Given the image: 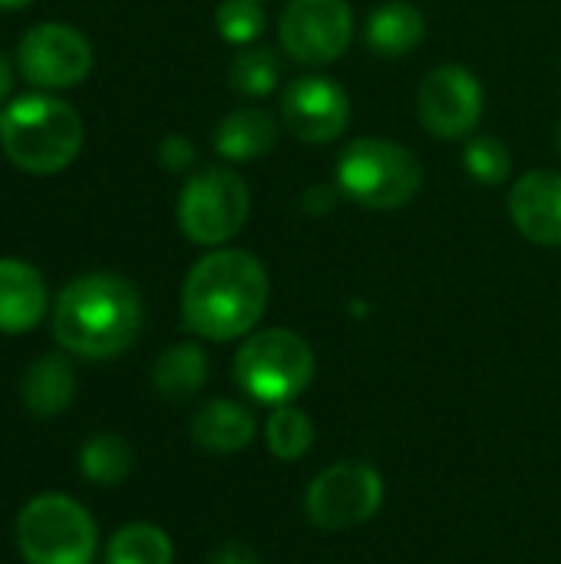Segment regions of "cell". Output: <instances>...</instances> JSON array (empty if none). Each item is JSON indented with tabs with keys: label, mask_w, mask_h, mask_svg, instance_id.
Returning a JSON list of instances; mask_svg holds the SVG:
<instances>
[{
	"label": "cell",
	"mask_w": 561,
	"mask_h": 564,
	"mask_svg": "<svg viewBox=\"0 0 561 564\" xmlns=\"http://www.w3.org/2000/svg\"><path fill=\"white\" fill-rule=\"evenodd\" d=\"M268 307V271L248 251H212L185 278L182 321L205 340L248 334Z\"/></svg>",
	"instance_id": "6da1fadb"
},
{
	"label": "cell",
	"mask_w": 561,
	"mask_h": 564,
	"mask_svg": "<svg viewBox=\"0 0 561 564\" xmlns=\"http://www.w3.org/2000/svg\"><path fill=\"white\" fill-rule=\"evenodd\" d=\"M142 330V297L116 274H83L69 281L53 307V337L83 360H109L136 344Z\"/></svg>",
	"instance_id": "7a4b0ae2"
},
{
	"label": "cell",
	"mask_w": 561,
	"mask_h": 564,
	"mask_svg": "<svg viewBox=\"0 0 561 564\" xmlns=\"http://www.w3.org/2000/svg\"><path fill=\"white\" fill-rule=\"evenodd\" d=\"M0 145L17 169L30 175H53L79 155L83 119L63 99L40 93L17 96L3 109Z\"/></svg>",
	"instance_id": "3957f363"
},
{
	"label": "cell",
	"mask_w": 561,
	"mask_h": 564,
	"mask_svg": "<svg viewBox=\"0 0 561 564\" xmlns=\"http://www.w3.org/2000/svg\"><path fill=\"white\" fill-rule=\"evenodd\" d=\"M13 539L26 564H93L99 529L76 499L46 492L23 506Z\"/></svg>",
	"instance_id": "277c9868"
},
{
	"label": "cell",
	"mask_w": 561,
	"mask_h": 564,
	"mask_svg": "<svg viewBox=\"0 0 561 564\" xmlns=\"http://www.w3.org/2000/svg\"><path fill=\"white\" fill-rule=\"evenodd\" d=\"M337 185L364 208L390 212L417 198L423 185L420 159L387 139H357L337 162Z\"/></svg>",
	"instance_id": "5b68a950"
},
{
	"label": "cell",
	"mask_w": 561,
	"mask_h": 564,
	"mask_svg": "<svg viewBox=\"0 0 561 564\" xmlns=\"http://www.w3.org/2000/svg\"><path fill=\"white\" fill-rule=\"evenodd\" d=\"M235 380L258 403H294L314 380V350L294 330H261L241 344Z\"/></svg>",
	"instance_id": "8992f818"
},
{
	"label": "cell",
	"mask_w": 561,
	"mask_h": 564,
	"mask_svg": "<svg viewBox=\"0 0 561 564\" xmlns=\"http://www.w3.org/2000/svg\"><path fill=\"white\" fill-rule=\"evenodd\" d=\"M248 185L238 172L212 165L192 175L179 195V228L195 245H222L248 221Z\"/></svg>",
	"instance_id": "52a82bcc"
},
{
	"label": "cell",
	"mask_w": 561,
	"mask_h": 564,
	"mask_svg": "<svg viewBox=\"0 0 561 564\" xmlns=\"http://www.w3.org/2000/svg\"><path fill=\"white\" fill-rule=\"evenodd\" d=\"M380 502H384V479L377 469L364 463H337L311 482L304 509L317 529L341 532L374 519Z\"/></svg>",
	"instance_id": "ba28073f"
},
{
	"label": "cell",
	"mask_w": 561,
	"mask_h": 564,
	"mask_svg": "<svg viewBox=\"0 0 561 564\" xmlns=\"http://www.w3.org/2000/svg\"><path fill=\"white\" fill-rule=\"evenodd\" d=\"M278 33L291 59L304 66H324L347 53L354 13L347 0H291L281 13Z\"/></svg>",
	"instance_id": "9c48e42d"
},
{
	"label": "cell",
	"mask_w": 561,
	"mask_h": 564,
	"mask_svg": "<svg viewBox=\"0 0 561 564\" xmlns=\"http://www.w3.org/2000/svg\"><path fill=\"white\" fill-rule=\"evenodd\" d=\"M17 63L26 83L43 89H66L89 76L93 46L79 30L66 23H40L23 33Z\"/></svg>",
	"instance_id": "30bf717a"
},
{
	"label": "cell",
	"mask_w": 561,
	"mask_h": 564,
	"mask_svg": "<svg viewBox=\"0 0 561 564\" xmlns=\"http://www.w3.org/2000/svg\"><path fill=\"white\" fill-rule=\"evenodd\" d=\"M417 106L420 122L436 139H463L483 119V86L466 66L446 63L423 79Z\"/></svg>",
	"instance_id": "8fae6325"
},
{
	"label": "cell",
	"mask_w": 561,
	"mask_h": 564,
	"mask_svg": "<svg viewBox=\"0 0 561 564\" xmlns=\"http://www.w3.org/2000/svg\"><path fill=\"white\" fill-rule=\"evenodd\" d=\"M281 116L298 139L334 142L350 122V99L327 76H298L281 96Z\"/></svg>",
	"instance_id": "7c38bea8"
},
{
	"label": "cell",
	"mask_w": 561,
	"mask_h": 564,
	"mask_svg": "<svg viewBox=\"0 0 561 564\" xmlns=\"http://www.w3.org/2000/svg\"><path fill=\"white\" fill-rule=\"evenodd\" d=\"M509 212L516 228L546 248L561 245V175L559 172H529L513 185Z\"/></svg>",
	"instance_id": "4fadbf2b"
},
{
	"label": "cell",
	"mask_w": 561,
	"mask_h": 564,
	"mask_svg": "<svg viewBox=\"0 0 561 564\" xmlns=\"http://www.w3.org/2000/svg\"><path fill=\"white\" fill-rule=\"evenodd\" d=\"M43 274L20 258H0V334H26L43 321Z\"/></svg>",
	"instance_id": "5bb4252c"
},
{
	"label": "cell",
	"mask_w": 561,
	"mask_h": 564,
	"mask_svg": "<svg viewBox=\"0 0 561 564\" xmlns=\"http://www.w3.org/2000/svg\"><path fill=\"white\" fill-rule=\"evenodd\" d=\"M76 393V377L66 357L60 354H43L36 357L20 383V400L30 410V416L36 420H53L60 416Z\"/></svg>",
	"instance_id": "9a60e30c"
},
{
	"label": "cell",
	"mask_w": 561,
	"mask_h": 564,
	"mask_svg": "<svg viewBox=\"0 0 561 564\" xmlns=\"http://www.w3.org/2000/svg\"><path fill=\"white\" fill-rule=\"evenodd\" d=\"M192 440L195 446H202L205 453H238L255 440V416L248 406L235 403V400H212L205 403L195 416H192Z\"/></svg>",
	"instance_id": "2e32d148"
},
{
	"label": "cell",
	"mask_w": 561,
	"mask_h": 564,
	"mask_svg": "<svg viewBox=\"0 0 561 564\" xmlns=\"http://www.w3.org/2000/svg\"><path fill=\"white\" fill-rule=\"evenodd\" d=\"M274 139H278L274 116L265 112V109H258V106H245V109L228 112L218 122L215 149L228 162H251V159H261L265 152H271L274 149Z\"/></svg>",
	"instance_id": "e0dca14e"
},
{
	"label": "cell",
	"mask_w": 561,
	"mask_h": 564,
	"mask_svg": "<svg viewBox=\"0 0 561 564\" xmlns=\"http://www.w3.org/2000/svg\"><path fill=\"white\" fill-rule=\"evenodd\" d=\"M427 33L423 13L407 0L380 3L367 20V43L380 56H407L420 46Z\"/></svg>",
	"instance_id": "ac0fdd59"
},
{
	"label": "cell",
	"mask_w": 561,
	"mask_h": 564,
	"mask_svg": "<svg viewBox=\"0 0 561 564\" xmlns=\"http://www.w3.org/2000/svg\"><path fill=\"white\" fill-rule=\"evenodd\" d=\"M205 377H208V360H205V350L195 344L169 347L152 367V387L169 403L192 400L205 387Z\"/></svg>",
	"instance_id": "d6986e66"
},
{
	"label": "cell",
	"mask_w": 561,
	"mask_h": 564,
	"mask_svg": "<svg viewBox=\"0 0 561 564\" xmlns=\"http://www.w3.org/2000/svg\"><path fill=\"white\" fill-rule=\"evenodd\" d=\"M79 469L96 486H119L132 473V446L119 433H93L79 449Z\"/></svg>",
	"instance_id": "ffe728a7"
},
{
	"label": "cell",
	"mask_w": 561,
	"mask_h": 564,
	"mask_svg": "<svg viewBox=\"0 0 561 564\" xmlns=\"http://www.w3.org/2000/svg\"><path fill=\"white\" fill-rule=\"evenodd\" d=\"M175 552L162 529L136 522L112 535L106 549V564H172Z\"/></svg>",
	"instance_id": "44dd1931"
},
{
	"label": "cell",
	"mask_w": 561,
	"mask_h": 564,
	"mask_svg": "<svg viewBox=\"0 0 561 564\" xmlns=\"http://www.w3.org/2000/svg\"><path fill=\"white\" fill-rule=\"evenodd\" d=\"M265 440H268V449L284 459V463H294L301 459L311 446H314V423L304 410H298L294 403H281L274 406V413L268 416V426H265Z\"/></svg>",
	"instance_id": "7402d4cb"
},
{
	"label": "cell",
	"mask_w": 561,
	"mask_h": 564,
	"mask_svg": "<svg viewBox=\"0 0 561 564\" xmlns=\"http://www.w3.org/2000/svg\"><path fill=\"white\" fill-rule=\"evenodd\" d=\"M281 63L271 50H245L231 59V86L245 96H265L278 86Z\"/></svg>",
	"instance_id": "603a6c76"
},
{
	"label": "cell",
	"mask_w": 561,
	"mask_h": 564,
	"mask_svg": "<svg viewBox=\"0 0 561 564\" xmlns=\"http://www.w3.org/2000/svg\"><path fill=\"white\" fill-rule=\"evenodd\" d=\"M215 23L228 43H251L265 30L261 0H222L215 10Z\"/></svg>",
	"instance_id": "cb8c5ba5"
},
{
	"label": "cell",
	"mask_w": 561,
	"mask_h": 564,
	"mask_svg": "<svg viewBox=\"0 0 561 564\" xmlns=\"http://www.w3.org/2000/svg\"><path fill=\"white\" fill-rule=\"evenodd\" d=\"M509 149L493 135H476L466 145V169L483 185H499L509 175Z\"/></svg>",
	"instance_id": "d4e9b609"
},
{
	"label": "cell",
	"mask_w": 561,
	"mask_h": 564,
	"mask_svg": "<svg viewBox=\"0 0 561 564\" xmlns=\"http://www.w3.org/2000/svg\"><path fill=\"white\" fill-rule=\"evenodd\" d=\"M159 159H162V165H165L169 172H182V169H188V165H192L195 149H192V142H188V139H182V135H169V139L162 142V149H159Z\"/></svg>",
	"instance_id": "484cf974"
},
{
	"label": "cell",
	"mask_w": 561,
	"mask_h": 564,
	"mask_svg": "<svg viewBox=\"0 0 561 564\" xmlns=\"http://www.w3.org/2000/svg\"><path fill=\"white\" fill-rule=\"evenodd\" d=\"M208 564H261L255 558V552L251 549H245V545H238V542H228V545H222Z\"/></svg>",
	"instance_id": "4316f807"
},
{
	"label": "cell",
	"mask_w": 561,
	"mask_h": 564,
	"mask_svg": "<svg viewBox=\"0 0 561 564\" xmlns=\"http://www.w3.org/2000/svg\"><path fill=\"white\" fill-rule=\"evenodd\" d=\"M10 86H13V69H10V63H7V56L0 53V99H7V93H10Z\"/></svg>",
	"instance_id": "83f0119b"
},
{
	"label": "cell",
	"mask_w": 561,
	"mask_h": 564,
	"mask_svg": "<svg viewBox=\"0 0 561 564\" xmlns=\"http://www.w3.org/2000/svg\"><path fill=\"white\" fill-rule=\"evenodd\" d=\"M26 3H30V0H0V7H3V10H13V7H26Z\"/></svg>",
	"instance_id": "f1b7e54d"
},
{
	"label": "cell",
	"mask_w": 561,
	"mask_h": 564,
	"mask_svg": "<svg viewBox=\"0 0 561 564\" xmlns=\"http://www.w3.org/2000/svg\"><path fill=\"white\" fill-rule=\"evenodd\" d=\"M555 145H559V152H561V126H559V132H555Z\"/></svg>",
	"instance_id": "f546056e"
},
{
	"label": "cell",
	"mask_w": 561,
	"mask_h": 564,
	"mask_svg": "<svg viewBox=\"0 0 561 564\" xmlns=\"http://www.w3.org/2000/svg\"><path fill=\"white\" fill-rule=\"evenodd\" d=\"M0 122H3V112H0Z\"/></svg>",
	"instance_id": "4dcf8cb0"
}]
</instances>
